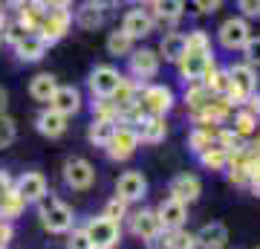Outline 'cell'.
<instances>
[{"label":"cell","mask_w":260,"mask_h":249,"mask_svg":"<svg viewBox=\"0 0 260 249\" xmlns=\"http://www.w3.org/2000/svg\"><path fill=\"white\" fill-rule=\"evenodd\" d=\"M35 206H38V220H41V226H44L49 235H67V232L75 226L73 209H70L61 197H55L52 191Z\"/></svg>","instance_id":"obj_1"},{"label":"cell","mask_w":260,"mask_h":249,"mask_svg":"<svg viewBox=\"0 0 260 249\" xmlns=\"http://www.w3.org/2000/svg\"><path fill=\"white\" fill-rule=\"evenodd\" d=\"M225 73H229V84H232V90H229V102L234 104V107H243V102L249 99L251 93H257V70L254 67H249L246 61H240V64H232L225 67Z\"/></svg>","instance_id":"obj_2"},{"label":"cell","mask_w":260,"mask_h":249,"mask_svg":"<svg viewBox=\"0 0 260 249\" xmlns=\"http://www.w3.org/2000/svg\"><path fill=\"white\" fill-rule=\"evenodd\" d=\"M177 104V96L168 84L159 81H148L139 87V107L142 113H150V116H168Z\"/></svg>","instance_id":"obj_3"},{"label":"cell","mask_w":260,"mask_h":249,"mask_svg":"<svg viewBox=\"0 0 260 249\" xmlns=\"http://www.w3.org/2000/svg\"><path fill=\"white\" fill-rule=\"evenodd\" d=\"M162 70V58H159L156 49L150 46H133V52L127 56V78L139 84H148L153 81Z\"/></svg>","instance_id":"obj_4"},{"label":"cell","mask_w":260,"mask_h":249,"mask_svg":"<svg viewBox=\"0 0 260 249\" xmlns=\"http://www.w3.org/2000/svg\"><path fill=\"white\" fill-rule=\"evenodd\" d=\"M70 29H73V9H47L35 29V35L47 46H52L58 41H64L70 35Z\"/></svg>","instance_id":"obj_5"},{"label":"cell","mask_w":260,"mask_h":249,"mask_svg":"<svg viewBox=\"0 0 260 249\" xmlns=\"http://www.w3.org/2000/svg\"><path fill=\"white\" fill-rule=\"evenodd\" d=\"M251 35L254 32H251L249 20L240 18V15H232V18H225L220 23V29H217V44L223 46L225 52H240Z\"/></svg>","instance_id":"obj_6"},{"label":"cell","mask_w":260,"mask_h":249,"mask_svg":"<svg viewBox=\"0 0 260 249\" xmlns=\"http://www.w3.org/2000/svg\"><path fill=\"white\" fill-rule=\"evenodd\" d=\"M81 229L87 232L90 243L99 246V249H116V246H119V240H121V226H119V223H113V220H107L104 214L90 217Z\"/></svg>","instance_id":"obj_7"},{"label":"cell","mask_w":260,"mask_h":249,"mask_svg":"<svg viewBox=\"0 0 260 249\" xmlns=\"http://www.w3.org/2000/svg\"><path fill=\"white\" fill-rule=\"evenodd\" d=\"M121 78H124V73H121L119 67L99 64L87 75V87L93 93V99H110L113 93H116V87L121 84Z\"/></svg>","instance_id":"obj_8"},{"label":"cell","mask_w":260,"mask_h":249,"mask_svg":"<svg viewBox=\"0 0 260 249\" xmlns=\"http://www.w3.org/2000/svg\"><path fill=\"white\" fill-rule=\"evenodd\" d=\"M61 177H64L67 188H73V191H87V188L95 185V165L84 157H70L64 162Z\"/></svg>","instance_id":"obj_9"},{"label":"cell","mask_w":260,"mask_h":249,"mask_svg":"<svg viewBox=\"0 0 260 249\" xmlns=\"http://www.w3.org/2000/svg\"><path fill=\"white\" fill-rule=\"evenodd\" d=\"M139 145L142 142H139L136 128H133V125H119L104 151H107V159H113V162H127V159L139 151Z\"/></svg>","instance_id":"obj_10"},{"label":"cell","mask_w":260,"mask_h":249,"mask_svg":"<svg viewBox=\"0 0 260 249\" xmlns=\"http://www.w3.org/2000/svg\"><path fill=\"white\" fill-rule=\"evenodd\" d=\"M214 67V52H185L177 61V73L185 84L203 81V75Z\"/></svg>","instance_id":"obj_11"},{"label":"cell","mask_w":260,"mask_h":249,"mask_svg":"<svg viewBox=\"0 0 260 249\" xmlns=\"http://www.w3.org/2000/svg\"><path fill=\"white\" fill-rule=\"evenodd\" d=\"M116 197H121L127 206L142 203L148 197V180H145V174L142 171H124V174H119V180H116Z\"/></svg>","instance_id":"obj_12"},{"label":"cell","mask_w":260,"mask_h":249,"mask_svg":"<svg viewBox=\"0 0 260 249\" xmlns=\"http://www.w3.org/2000/svg\"><path fill=\"white\" fill-rule=\"evenodd\" d=\"M121 29H124L133 41H142V38H148V35L156 32V20H153V15H150L148 9L133 6V9L124 12V18H121Z\"/></svg>","instance_id":"obj_13"},{"label":"cell","mask_w":260,"mask_h":249,"mask_svg":"<svg viewBox=\"0 0 260 249\" xmlns=\"http://www.w3.org/2000/svg\"><path fill=\"white\" fill-rule=\"evenodd\" d=\"M47 107L58 110L61 116H67V119H73L75 113L84 107V96H81V90H78V87H73V84H58Z\"/></svg>","instance_id":"obj_14"},{"label":"cell","mask_w":260,"mask_h":249,"mask_svg":"<svg viewBox=\"0 0 260 249\" xmlns=\"http://www.w3.org/2000/svg\"><path fill=\"white\" fill-rule=\"evenodd\" d=\"M15 191H18L26 203H41L49 194V183L41 171H23V174L15 180Z\"/></svg>","instance_id":"obj_15"},{"label":"cell","mask_w":260,"mask_h":249,"mask_svg":"<svg viewBox=\"0 0 260 249\" xmlns=\"http://www.w3.org/2000/svg\"><path fill=\"white\" fill-rule=\"evenodd\" d=\"M200 194H203V183H200V177L197 174H188V171H182V174H177L174 180H171V185H168V197H174V200H179V203H197L200 200Z\"/></svg>","instance_id":"obj_16"},{"label":"cell","mask_w":260,"mask_h":249,"mask_svg":"<svg viewBox=\"0 0 260 249\" xmlns=\"http://www.w3.org/2000/svg\"><path fill=\"white\" fill-rule=\"evenodd\" d=\"M127 226H130V235L139 240H148L153 238L156 232H162V223L156 217V209H136V212L127 214Z\"/></svg>","instance_id":"obj_17"},{"label":"cell","mask_w":260,"mask_h":249,"mask_svg":"<svg viewBox=\"0 0 260 249\" xmlns=\"http://www.w3.org/2000/svg\"><path fill=\"white\" fill-rule=\"evenodd\" d=\"M197 238V249H225L229 246V226L220 220H211V223H203L200 229L194 232Z\"/></svg>","instance_id":"obj_18"},{"label":"cell","mask_w":260,"mask_h":249,"mask_svg":"<svg viewBox=\"0 0 260 249\" xmlns=\"http://www.w3.org/2000/svg\"><path fill=\"white\" fill-rule=\"evenodd\" d=\"M35 130L44 139H61L67 130H70V119L61 116L58 110H52V107H44V110L35 116Z\"/></svg>","instance_id":"obj_19"},{"label":"cell","mask_w":260,"mask_h":249,"mask_svg":"<svg viewBox=\"0 0 260 249\" xmlns=\"http://www.w3.org/2000/svg\"><path fill=\"white\" fill-rule=\"evenodd\" d=\"M156 217H159V223H162L165 232L182 229L185 220H188V206L179 203V200H174V197H165V200L156 206Z\"/></svg>","instance_id":"obj_20"},{"label":"cell","mask_w":260,"mask_h":249,"mask_svg":"<svg viewBox=\"0 0 260 249\" xmlns=\"http://www.w3.org/2000/svg\"><path fill=\"white\" fill-rule=\"evenodd\" d=\"M133 128L139 133V142H145V145H159V142H165V136H168L165 116H150V113H145Z\"/></svg>","instance_id":"obj_21"},{"label":"cell","mask_w":260,"mask_h":249,"mask_svg":"<svg viewBox=\"0 0 260 249\" xmlns=\"http://www.w3.org/2000/svg\"><path fill=\"white\" fill-rule=\"evenodd\" d=\"M148 12L153 15V20H156V23L174 26V23H179V20H182V15H185V0H153Z\"/></svg>","instance_id":"obj_22"},{"label":"cell","mask_w":260,"mask_h":249,"mask_svg":"<svg viewBox=\"0 0 260 249\" xmlns=\"http://www.w3.org/2000/svg\"><path fill=\"white\" fill-rule=\"evenodd\" d=\"M139 87L142 84L139 81H133V78H121V84L116 87V93L110 96V102L119 107V113L124 116L127 110H133V107H139Z\"/></svg>","instance_id":"obj_23"},{"label":"cell","mask_w":260,"mask_h":249,"mask_svg":"<svg viewBox=\"0 0 260 249\" xmlns=\"http://www.w3.org/2000/svg\"><path fill=\"white\" fill-rule=\"evenodd\" d=\"M12 49H15L18 61H23V64H35V61H41V58L47 56L49 46L44 44V41H41L35 32H29V35H26V38H20V41L12 46Z\"/></svg>","instance_id":"obj_24"},{"label":"cell","mask_w":260,"mask_h":249,"mask_svg":"<svg viewBox=\"0 0 260 249\" xmlns=\"http://www.w3.org/2000/svg\"><path fill=\"white\" fill-rule=\"evenodd\" d=\"M229 119H232V130L243 139V142H249L251 136H257V122H260V116H254L249 107H237V110L229 116Z\"/></svg>","instance_id":"obj_25"},{"label":"cell","mask_w":260,"mask_h":249,"mask_svg":"<svg viewBox=\"0 0 260 249\" xmlns=\"http://www.w3.org/2000/svg\"><path fill=\"white\" fill-rule=\"evenodd\" d=\"M159 58L162 61H171V64H177L179 58L185 56V32H165L162 41H159Z\"/></svg>","instance_id":"obj_26"},{"label":"cell","mask_w":260,"mask_h":249,"mask_svg":"<svg viewBox=\"0 0 260 249\" xmlns=\"http://www.w3.org/2000/svg\"><path fill=\"white\" fill-rule=\"evenodd\" d=\"M133 46H136V41H133V38H130L121 26H116L113 32H107V41H104L107 56H113V58H127L130 52H133Z\"/></svg>","instance_id":"obj_27"},{"label":"cell","mask_w":260,"mask_h":249,"mask_svg":"<svg viewBox=\"0 0 260 249\" xmlns=\"http://www.w3.org/2000/svg\"><path fill=\"white\" fill-rule=\"evenodd\" d=\"M116 128H119V122H110V119H95L87 125V142L95 148H107V142L113 139V133H116Z\"/></svg>","instance_id":"obj_28"},{"label":"cell","mask_w":260,"mask_h":249,"mask_svg":"<svg viewBox=\"0 0 260 249\" xmlns=\"http://www.w3.org/2000/svg\"><path fill=\"white\" fill-rule=\"evenodd\" d=\"M55 87H58V78L52 73H38V75H32V81H29V96L41 104H49Z\"/></svg>","instance_id":"obj_29"},{"label":"cell","mask_w":260,"mask_h":249,"mask_svg":"<svg viewBox=\"0 0 260 249\" xmlns=\"http://www.w3.org/2000/svg\"><path fill=\"white\" fill-rule=\"evenodd\" d=\"M104 20H107V15H104L102 9H95L93 3H87V0H84L81 6L73 12V23H75V26L90 29V32L99 29V26H104Z\"/></svg>","instance_id":"obj_30"},{"label":"cell","mask_w":260,"mask_h":249,"mask_svg":"<svg viewBox=\"0 0 260 249\" xmlns=\"http://www.w3.org/2000/svg\"><path fill=\"white\" fill-rule=\"evenodd\" d=\"M214 136H217V128H208V125H194V130L188 133V148H191V154L200 157L203 151L214 145Z\"/></svg>","instance_id":"obj_31"},{"label":"cell","mask_w":260,"mask_h":249,"mask_svg":"<svg viewBox=\"0 0 260 249\" xmlns=\"http://www.w3.org/2000/svg\"><path fill=\"white\" fill-rule=\"evenodd\" d=\"M185 104H188V113H194V110H200V107H205V104L214 99V93L205 87L203 81H194V84H185Z\"/></svg>","instance_id":"obj_32"},{"label":"cell","mask_w":260,"mask_h":249,"mask_svg":"<svg viewBox=\"0 0 260 249\" xmlns=\"http://www.w3.org/2000/svg\"><path fill=\"white\" fill-rule=\"evenodd\" d=\"M229 157H232V154L214 142V145L208 148V151H203L197 159H200V165L208 168V171H225V168H229Z\"/></svg>","instance_id":"obj_33"},{"label":"cell","mask_w":260,"mask_h":249,"mask_svg":"<svg viewBox=\"0 0 260 249\" xmlns=\"http://www.w3.org/2000/svg\"><path fill=\"white\" fill-rule=\"evenodd\" d=\"M203 84L214 93V96H225V99H229V90H232V84H229V73H225L223 67L214 64L211 70L203 75Z\"/></svg>","instance_id":"obj_34"},{"label":"cell","mask_w":260,"mask_h":249,"mask_svg":"<svg viewBox=\"0 0 260 249\" xmlns=\"http://www.w3.org/2000/svg\"><path fill=\"white\" fill-rule=\"evenodd\" d=\"M165 249H197L194 232H188L185 226H182V229L165 232Z\"/></svg>","instance_id":"obj_35"},{"label":"cell","mask_w":260,"mask_h":249,"mask_svg":"<svg viewBox=\"0 0 260 249\" xmlns=\"http://www.w3.org/2000/svg\"><path fill=\"white\" fill-rule=\"evenodd\" d=\"M185 52H214L211 35L205 29H191L185 35Z\"/></svg>","instance_id":"obj_36"},{"label":"cell","mask_w":260,"mask_h":249,"mask_svg":"<svg viewBox=\"0 0 260 249\" xmlns=\"http://www.w3.org/2000/svg\"><path fill=\"white\" fill-rule=\"evenodd\" d=\"M104 217H107V220H113V223H119L121 226V220H127V214H130V206L124 203V200H121V197H116V194H113L110 200H107V203H104Z\"/></svg>","instance_id":"obj_37"},{"label":"cell","mask_w":260,"mask_h":249,"mask_svg":"<svg viewBox=\"0 0 260 249\" xmlns=\"http://www.w3.org/2000/svg\"><path fill=\"white\" fill-rule=\"evenodd\" d=\"M15 139H18V122L9 113H0V151L15 145Z\"/></svg>","instance_id":"obj_38"},{"label":"cell","mask_w":260,"mask_h":249,"mask_svg":"<svg viewBox=\"0 0 260 249\" xmlns=\"http://www.w3.org/2000/svg\"><path fill=\"white\" fill-rule=\"evenodd\" d=\"M93 116L95 119H110V122H121L119 107L110 99H93Z\"/></svg>","instance_id":"obj_39"},{"label":"cell","mask_w":260,"mask_h":249,"mask_svg":"<svg viewBox=\"0 0 260 249\" xmlns=\"http://www.w3.org/2000/svg\"><path fill=\"white\" fill-rule=\"evenodd\" d=\"M29 35V29L20 23L18 18L15 20H9L6 18V23H3V44H9V46H15L20 41V38H26Z\"/></svg>","instance_id":"obj_40"},{"label":"cell","mask_w":260,"mask_h":249,"mask_svg":"<svg viewBox=\"0 0 260 249\" xmlns=\"http://www.w3.org/2000/svg\"><path fill=\"white\" fill-rule=\"evenodd\" d=\"M240 52H243V61H246L249 67H254V70H257V67H260V35H251Z\"/></svg>","instance_id":"obj_41"},{"label":"cell","mask_w":260,"mask_h":249,"mask_svg":"<svg viewBox=\"0 0 260 249\" xmlns=\"http://www.w3.org/2000/svg\"><path fill=\"white\" fill-rule=\"evenodd\" d=\"M67 249H93V243H90V238L81 226H73L67 232Z\"/></svg>","instance_id":"obj_42"},{"label":"cell","mask_w":260,"mask_h":249,"mask_svg":"<svg viewBox=\"0 0 260 249\" xmlns=\"http://www.w3.org/2000/svg\"><path fill=\"white\" fill-rule=\"evenodd\" d=\"M240 18L246 20H260V0H237Z\"/></svg>","instance_id":"obj_43"},{"label":"cell","mask_w":260,"mask_h":249,"mask_svg":"<svg viewBox=\"0 0 260 249\" xmlns=\"http://www.w3.org/2000/svg\"><path fill=\"white\" fill-rule=\"evenodd\" d=\"M191 3H194V9L200 12V15H214V12L223 9L225 0H191Z\"/></svg>","instance_id":"obj_44"},{"label":"cell","mask_w":260,"mask_h":249,"mask_svg":"<svg viewBox=\"0 0 260 249\" xmlns=\"http://www.w3.org/2000/svg\"><path fill=\"white\" fill-rule=\"evenodd\" d=\"M12 238H15V226L6 220H0V249H6L12 243Z\"/></svg>","instance_id":"obj_45"},{"label":"cell","mask_w":260,"mask_h":249,"mask_svg":"<svg viewBox=\"0 0 260 249\" xmlns=\"http://www.w3.org/2000/svg\"><path fill=\"white\" fill-rule=\"evenodd\" d=\"M249 191L254 194V197H260V162L254 168H251V177H249Z\"/></svg>","instance_id":"obj_46"},{"label":"cell","mask_w":260,"mask_h":249,"mask_svg":"<svg viewBox=\"0 0 260 249\" xmlns=\"http://www.w3.org/2000/svg\"><path fill=\"white\" fill-rule=\"evenodd\" d=\"M145 249H165V229H162V232H156L153 238H148V240H145Z\"/></svg>","instance_id":"obj_47"},{"label":"cell","mask_w":260,"mask_h":249,"mask_svg":"<svg viewBox=\"0 0 260 249\" xmlns=\"http://www.w3.org/2000/svg\"><path fill=\"white\" fill-rule=\"evenodd\" d=\"M87 3H93L95 9H102L104 15H110V12L119 6V0H87Z\"/></svg>","instance_id":"obj_48"},{"label":"cell","mask_w":260,"mask_h":249,"mask_svg":"<svg viewBox=\"0 0 260 249\" xmlns=\"http://www.w3.org/2000/svg\"><path fill=\"white\" fill-rule=\"evenodd\" d=\"M243 107H249V110L254 113V116H260V93H251L249 99L243 102Z\"/></svg>","instance_id":"obj_49"},{"label":"cell","mask_w":260,"mask_h":249,"mask_svg":"<svg viewBox=\"0 0 260 249\" xmlns=\"http://www.w3.org/2000/svg\"><path fill=\"white\" fill-rule=\"evenodd\" d=\"M47 9H73V0H41Z\"/></svg>","instance_id":"obj_50"},{"label":"cell","mask_w":260,"mask_h":249,"mask_svg":"<svg viewBox=\"0 0 260 249\" xmlns=\"http://www.w3.org/2000/svg\"><path fill=\"white\" fill-rule=\"evenodd\" d=\"M6 107H9V93L6 87H0V113H6Z\"/></svg>","instance_id":"obj_51"},{"label":"cell","mask_w":260,"mask_h":249,"mask_svg":"<svg viewBox=\"0 0 260 249\" xmlns=\"http://www.w3.org/2000/svg\"><path fill=\"white\" fill-rule=\"evenodd\" d=\"M6 23V9H3V3H0V26Z\"/></svg>","instance_id":"obj_52"},{"label":"cell","mask_w":260,"mask_h":249,"mask_svg":"<svg viewBox=\"0 0 260 249\" xmlns=\"http://www.w3.org/2000/svg\"><path fill=\"white\" fill-rule=\"evenodd\" d=\"M133 3H148V6H150V3H153V0H133Z\"/></svg>","instance_id":"obj_53"},{"label":"cell","mask_w":260,"mask_h":249,"mask_svg":"<svg viewBox=\"0 0 260 249\" xmlns=\"http://www.w3.org/2000/svg\"><path fill=\"white\" fill-rule=\"evenodd\" d=\"M0 46H3V26H0Z\"/></svg>","instance_id":"obj_54"},{"label":"cell","mask_w":260,"mask_h":249,"mask_svg":"<svg viewBox=\"0 0 260 249\" xmlns=\"http://www.w3.org/2000/svg\"><path fill=\"white\" fill-rule=\"evenodd\" d=\"M257 139H260V122H257Z\"/></svg>","instance_id":"obj_55"},{"label":"cell","mask_w":260,"mask_h":249,"mask_svg":"<svg viewBox=\"0 0 260 249\" xmlns=\"http://www.w3.org/2000/svg\"><path fill=\"white\" fill-rule=\"evenodd\" d=\"M93 249H99V246H93Z\"/></svg>","instance_id":"obj_56"},{"label":"cell","mask_w":260,"mask_h":249,"mask_svg":"<svg viewBox=\"0 0 260 249\" xmlns=\"http://www.w3.org/2000/svg\"><path fill=\"white\" fill-rule=\"evenodd\" d=\"M254 249H260V246H254Z\"/></svg>","instance_id":"obj_57"},{"label":"cell","mask_w":260,"mask_h":249,"mask_svg":"<svg viewBox=\"0 0 260 249\" xmlns=\"http://www.w3.org/2000/svg\"><path fill=\"white\" fill-rule=\"evenodd\" d=\"M0 3H3V0H0Z\"/></svg>","instance_id":"obj_58"}]
</instances>
